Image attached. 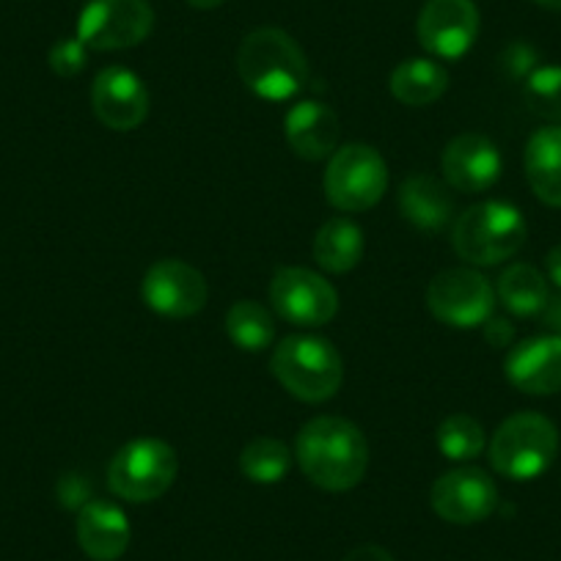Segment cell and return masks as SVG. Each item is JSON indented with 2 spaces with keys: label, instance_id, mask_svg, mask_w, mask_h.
<instances>
[{
  "label": "cell",
  "instance_id": "obj_23",
  "mask_svg": "<svg viewBox=\"0 0 561 561\" xmlns=\"http://www.w3.org/2000/svg\"><path fill=\"white\" fill-rule=\"evenodd\" d=\"M364 256V231L350 218H331L314 237V259L328 273H350Z\"/></svg>",
  "mask_w": 561,
  "mask_h": 561
},
{
  "label": "cell",
  "instance_id": "obj_15",
  "mask_svg": "<svg viewBox=\"0 0 561 561\" xmlns=\"http://www.w3.org/2000/svg\"><path fill=\"white\" fill-rule=\"evenodd\" d=\"M444 180L457 193H484L499 182L504 160L493 140L479 133L457 135L446 144L440 158Z\"/></svg>",
  "mask_w": 561,
  "mask_h": 561
},
{
  "label": "cell",
  "instance_id": "obj_10",
  "mask_svg": "<svg viewBox=\"0 0 561 561\" xmlns=\"http://www.w3.org/2000/svg\"><path fill=\"white\" fill-rule=\"evenodd\" d=\"M270 304L289 325L320 328L336 317L339 295L314 270L280 267L270 284Z\"/></svg>",
  "mask_w": 561,
  "mask_h": 561
},
{
  "label": "cell",
  "instance_id": "obj_4",
  "mask_svg": "<svg viewBox=\"0 0 561 561\" xmlns=\"http://www.w3.org/2000/svg\"><path fill=\"white\" fill-rule=\"evenodd\" d=\"M273 377L300 402H325L342 388L344 360L328 339L287 336L270 358Z\"/></svg>",
  "mask_w": 561,
  "mask_h": 561
},
{
  "label": "cell",
  "instance_id": "obj_2",
  "mask_svg": "<svg viewBox=\"0 0 561 561\" xmlns=\"http://www.w3.org/2000/svg\"><path fill=\"white\" fill-rule=\"evenodd\" d=\"M237 75L262 100L284 102L304 91L309 61L287 31L256 28L237 50Z\"/></svg>",
  "mask_w": 561,
  "mask_h": 561
},
{
  "label": "cell",
  "instance_id": "obj_33",
  "mask_svg": "<svg viewBox=\"0 0 561 561\" xmlns=\"http://www.w3.org/2000/svg\"><path fill=\"white\" fill-rule=\"evenodd\" d=\"M542 325L548 328L553 336H561V295L559 298H550L548 306L542 309Z\"/></svg>",
  "mask_w": 561,
  "mask_h": 561
},
{
  "label": "cell",
  "instance_id": "obj_34",
  "mask_svg": "<svg viewBox=\"0 0 561 561\" xmlns=\"http://www.w3.org/2000/svg\"><path fill=\"white\" fill-rule=\"evenodd\" d=\"M545 264H548V278L561 289V242L556 248H550Z\"/></svg>",
  "mask_w": 561,
  "mask_h": 561
},
{
  "label": "cell",
  "instance_id": "obj_16",
  "mask_svg": "<svg viewBox=\"0 0 561 561\" xmlns=\"http://www.w3.org/2000/svg\"><path fill=\"white\" fill-rule=\"evenodd\" d=\"M506 380L531 397H550L561 391V336L526 339L506 355Z\"/></svg>",
  "mask_w": 561,
  "mask_h": 561
},
{
  "label": "cell",
  "instance_id": "obj_12",
  "mask_svg": "<svg viewBox=\"0 0 561 561\" xmlns=\"http://www.w3.org/2000/svg\"><path fill=\"white\" fill-rule=\"evenodd\" d=\"M430 504L446 523L473 526L488 520L499 510V488L482 468H455L433 484Z\"/></svg>",
  "mask_w": 561,
  "mask_h": 561
},
{
  "label": "cell",
  "instance_id": "obj_9",
  "mask_svg": "<svg viewBox=\"0 0 561 561\" xmlns=\"http://www.w3.org/2000/svg\"><path fill=\"white\" fill-rule=\"evenodd\" d=\"M427 309L444 325L471 331L493 317L495 289L477 270L449 267L430 280Z\"/></svg>",
  "mask_w": 561,
  "mask_h": 561
},
{
  "label": "cell",
  "instance_id": "obj_3",
  "mask_svg": "<svg viewBox=\"0 0 561 561\" xmlns=\"http://www.w3.org/2000/svg\"><path fill=\"white\" fill-rule=\"evenodd\" d=\"M526 218L510 202H482L468 207L451 229L457 256L477 267H493L515 256L526 242Z\"/></svg>",
  "mask_w": 561,
  "mask_h": 561
},
{
  "label": "cell",
  "instance_id": "obj_30",
  "mask_svg": "<svg viewBox=\"0 0 561 561\" xmlns=\"http://www.w3.org/2000/svg\"><path fill=\"white\" fill-rule=\"evenodd\" d=\"M534 61H537V56H534V50L528 45H512L504 53V67H510L512 75H526L528 78L537 69Z\"/></svg>",
  "mask_w": 561,
  "mask_h": 561
},
{
  "label": "cell",
  "instance_id": "obj_8",
  "mask_svg": "<svg viewBox=\"0 0 561 561\" xmlns=\"http://www.w3.org/2000/svg\"><path fill=\"white\" fill-rule=\"evenodd\" d=\"M152 28L154 9L149 0H89L78 18V39L100 53L140 45Z\"/></svg>",
  "mask_w": 561,
  "mask_h": 561
},
{
  "label": "cell",
  "instance_id": "obj_1",
  "mask_svg": "<svg viewBox=\"0 0 561 561\" xmlns=\"http://www.w3.org/2000/svg\"><path fill=\"white\" fill-rule=\"evenodd\" d=\"M295 457L311 484L328 493H344L366 477L369 444L353 421L342 415H320L298 433Z\"/></svg>",
  "mask_w": 561,
  "mask_h": 561
},
{
  "label": "cell",
  "instance_id": "obj_26",
  "mask_svg": "<svg viewBox=\"0 0 561 561\" xmlns=\"http://www.w3.org/2000/svg\"><path fill=\"white\" fill-rule=\"evenodd\" d=\"M435 440L446 460L468 462L484 451V427L473 415L451 413L449 419L440 421Z\"/></svg>",
  "mask_w": 561,
  "mask_h": 561
},
{
  "label": "cell",
  "instance_id": "obj_22",
  "mask_svg": "<svg viewBox=\"0 0 561 561\" xmlns=\"http://www.w3.org/2000/svg\"><path fill=\"white\" fill-rule=\"evenodd\" d=\"M495 298L510 314L537 317L548 306V280L531 264H510L495 284Z\"/></svg>",
  "mask_w": 561,
  "mask_h": 561
},
{
  "label": "cell",
  "instance_id": "obj_20",
  "mask_svg": "<svg viewBox=\"0 0 561 561\" xmlns=\"http://www.w3.org/2000/svg\"><path fill=\"white\" fill-rule=\"evenodd\" d=\"M526 180L534 196L548 207H561V127H539L526 144Z\"/></svg>",
  "mask_w": 561,
  "mask_h": 561
},
{
  "label": "cell",
  "instance_id": "obj_32",
  "mask_svg": "<svg viewBox=\"0 0 561 561\" xmlns=\"http://www.w3.org/2000/svg\"><path fill=\"white\" fill-rule=\"evenodd\" d=\"M342 561H397L386 548L380 545H360V548L350 550Z\"/></svg>",
  "mask_w": 561,
  "mask_h": 561
},
{
  "label": "cell",
  "instance_id": "obj_36",
  "mask_svg": "<svg viewBox=\"0 0 561 561\" xmlns=\"http://www.w3.org/2000/svg\"><path fill=\"white\" fill-rule=\"evenodd\" d=\"M537 7L550 9V12H561V0H534Z\"/></svg>",
  "mask_w": 561,
  "mask_h": 561
},
{
  "label": "cell",
  "instance_id": "obj_6",
  "mask_svg": "<svg viewBox=\"0 0 561 561\" xmlns=\"http://www.w3.org/2000/svg\"><path fill=\"white\" fill-rule=\"evenodd\" d=\"M180 462L174 446L160 438H138L113 455L107 466V488L129 504L160 499L174 484Z\"/></svg>",
  "mask_w": 561,
  "mask_h": 561
},
{
  "label": "cell",
  "instance_id": "obj_18",
  "mask_svg": "<svg viewBox=\"0 0 561 561\" xmlns=\"http://www.w3.org/2000/svg\"><path fill=\"white\" fill-rule=\"evenodd\" d=\"M78 545L94 561L122 559L129 548V520L122 506L91 499L78 510Z\"/></svg>",
  "mask_w": 561,
  "mask_h": 561
},
{
  "label": "cell",
  "instance_id": "obj_29",
  "mask_svg": "<svg viewBox=\"0 0 561 561\" xmlns=\"http://www.w3.org/2000/svg\"><path fill=\"white\" fill-rule=\"evenodd\" d=\"M58 499L69 510H83L91 501V484L80 477H64L58 482Z\"/></svg>",
  "mask_w": 561,
  "mask_h": 561
},
{
  "label": "cell",
  "instance_id": "obj_17",
  "mask_svg": "<svg viewBox=\"0 0 561 561\" xmlns=\"http://www.w3.org/2000/svg\"><path fill=\"white\" fill-rule=\"evenodd\" d=\"M284 133L298 158L317 163L336 152L342 127L333 107H328L325 102L304 100L289 107L284 118Z\"/></svg>",
  "mask_w": 561,
  "mask_h": 561
},
{
  "label": "cell",
  "instance_id": "obj_21",
  "mask_svg": "<svg viewBox=\"0 0 561 561\" xmlns=\"http://www.w3.org/2000/svg\"><path fill=\"white\" fill-rule=\"evenodd\" d=\"M388 89L402 105H433L449 89V75L433 58H408L388 78Z\"/></svg>",
  "mask_w": 561,
  "mask_h": 561
},
{
  "label": "cell",
  "instance_id": "obj_14",
  "mask_svg": "<svg viewBox=\"0 0 561 561\" xmlns=\"http://www.w3.org/2000/svg\"><path fill=\"white\" fill-rule=\"evenodd\" d=\"M91 107L105 127L116 133L138 129L149 116V91L127 67L102 69L91 85Z\"/></svg>",
  "mask_w": 561,
  "mask_h": 561
},
{
  "label": "cell",
  "instance_id": "obj_5",
  "mask_svg": "<svg viewBox=\"0 0 561 561\" xmlns=\"http://www.w3.org/2000/svg\"><path fill=\"white\" fill-rule=\"evenodd\" d=\"M559 455V430L534 410L510 415L490 440V466L512 482H531L553 466Z\"/></svg>",
  "mask_w": 561,
  "mask_h": 561
},
{
  "label": "cell",
  "instance_id": "obj_24",
  "mask_svg": "<svg viewBox=\"0 0 561 561\" xmlns=\"http://www.w3.org/2000/svg\"><path fill=\"white\" fill-rule=\"evenodd\" d=\"M226 333L245 353H262L275 342V320L256 300H237L226 311Z\"/></svg>",
  "mask_w": 561,
  "mask_h": 561
},
{
  "label": "cell",
  "instance_id": "obj_28",
  "mask_svg": "<svg viewBox=\"0 0 561 561\" xmlns=\"http://www.w3.org/2000/svg\"><path fill=\"white\" fill-rule=\"evenodd\" d=\"M50 69L58 78H78L80 72L89 64V47L78 39V36H69V39H58L50 47Z\"/></svg>",
  "mask_w": 561,
  "mask_h": 561
},
{
  "label": "cell",
  "instance_id": "obj_35",
  "mask_svg": "<svg viewBox=\"0 0 561 561\" xmlns=\"http://www.w3.org/2000/svg\"><path fill=\"white\" fill-rule=\"evenodd\" d=\"M226 0H187V7L198 9V12H209V9H218L224 7Z\"/></svg>",
  "mask_w": 561,
  "mask_h": 561
},
{
  "label": "cell",
  "instance_id": "obj_11",
  "mask_svg": "<svg viewBox=\"0 0 561 561\" xmlns=\"http://www.w3.org/2000/svg\"><path fill=\"white\" fill-rule=\"evenodd\" d=\"M140 298L154 314L169 320H187L207 306V278L182 259H160L144 275Z\"/></svg>",
  "mask_w": 561,
  "mask_h": 561
},
{
  "label": "cell",
  "instance_id": "obj_13",
  "mask_svg": "<svg viewBox=\"0 0 561 561\" xmlns=\"http://www.w3.org/2000/svg\"><path fill=\"white\" fill-rule=\"evenodd\" d=\"M419 42L444 61H457L479 36V9L473 0H427L419 14Z\"/></svg>",
  "mask_w": 561,
  "mask_h": 561
},
{
  "label": "cell",
  "instance_id": "obj_25",
  "mask_svg": "<svg viewBox=\"0 0 561 561\" xmlns=\"http://www.w3.org/2000/svg\"><path fill=\"white\" fill-rule=\"evenodd\" d=\"M289 468H293V451L284 440L270 435L253 438L240 451V471L253 484H278L280 479H287Z\"/></svg>",
  "mask_w": 561,
  "mask_h": 561
},
{
  "label": "cell",
  "instance_id": "obj_7",
  "mask_svg": "<svg viewBox=\"0 0 561 561\" xmlns=\"http://www.w3.org/2000/svg\"><path fill=\"white\" fill-rule=\"evenodd\" d=\"M386 160L375 147L347 144L328 160L325 196L342 213H366L386 196Z\"/></svg>",
  "mask_w": 561,
  "mask_h": 561
},
{
  "label": "cell",
  "instance_id": "obj_19",
  "mask_svg": "<svg viewBox=\"0 0 561 561\" xmlns=\"http://www.w3.org/2000/svg\"><path fill=\"white\" fill-rule=\"evenodd\" d=\"M399 213L421 231H440L455 215L451 187L430 174L408 176L399 187Z\"/></svg>",
  "mask_w": 561,
  "mask_h": 561
},
{
  "label": "cell",
  "instance_id": "obj_31",
  "mask_svg": "<svg viewBox=\"0 0 561 561\" xmlns=\"http://www.w3.org/2000/svg\"><path fill=\"white\" fill-rule=\"evenodd\" d=\"M484 339H488L493 347H510V342L515 339V331H512L510 320H499V317H490L484 322Z\"/></svg>",
  "mask_w": 561,
  "mask_h": 561
},
{
  "label": "cell",
  "instance_id": "obj_27",
  "mask_svg": "<svg viewBox=\"0 0 561 561\" xmlns=\"http://www.w3.org/2000/svg\"><path fill=\"white\" fill-rule=\"evenodd\" d=\"M523 100L528 111L539 118L561 122V67H537L526 78Z\"/></svg>",
  "mask_w": 561,
  "mask_h": 561
}]
</instances>
